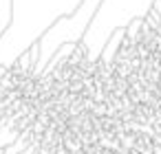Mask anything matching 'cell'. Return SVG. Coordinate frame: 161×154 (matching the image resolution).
<instances>
[{
    "mask_svg": "<svg viewBox=\"0 0 161 154\" xmlns=\"http://www.w3.org/2000/svg\"><path fill=\"white\" fill-rule=\"evenodd\" d=\"M104 5V0H82V5L75 9L73 16H62L58 18L40 38H38V44H40V64L36 66L33 71V79H38L47 64L55 57V53L64 46V44H77L84 40V35L88 33L99 7Z\"/></svg>",
    "mask_w": 161,
    "mask_h": 154,
    "instance_id": "1",
    "label": "cell"
},
{
    "mask_svg": "<svg viewBox=\"0 0 161 154\" xmlns=\"http://www.w3.org/2000/svg\"><path fill=\"white\" fill-rule=\"evenodd\" d=\"M14 24V0H0V40Z\"/></svg>",
    "mask_w": 161,
    "mask_h": 154,
    "instance_id": "2",
    "label": "cell"
}]
</instances>
